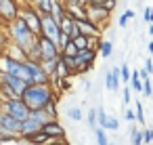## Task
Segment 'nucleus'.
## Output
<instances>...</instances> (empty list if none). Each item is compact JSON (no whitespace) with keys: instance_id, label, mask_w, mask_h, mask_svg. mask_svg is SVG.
Wrapping results in <instances>:
<instances>
[{"instance_id":"nucleus-2","label":"nucleus","mask_w":153,"mask_h":145,"mask_svg":"<svg viewBox=\"0 0 153 145\" xmlns=\"http://www.w3.org/2000/svg\"><path fill=\"white\" fill-rule=\"evenodd\" d=\"M7 32H9L11 42L17 44L21 51H25V55L30 53V49H32V46L36 44V40H38V34L32 32V30L27 28V23H25L21 17H15L13 21H9V23H7Z\"/></svg>"},{"instance_id":"nucleus-32","label":"nucleus","mask_w":153,"mask_h":145,"mask_svg":"<svg viewBox=\"0 0 153 145\" xmlns=\"http://www.w3.org/2000/svg\"><path fill=\"white\" fill-rule=\"evenodd\" d=\"M124 118H126V122H136V111L134 109H124Z\"/></svg>"},{"instance_id":"nucleus-6","label":"nucleus","mask_w":153,"mask_h":145,"mask_svg":"<svg viewBox=\"0 0 153 145\" xmlns=\"http://www.w3.org/2000/svg\"><path fill=\"white\" fill-rule=\"evenodd\" d=\"M40 36H46V38H51L53 42L59 44V38H61V25H59L51 15H40Z\"/></svg>"},{"instance_id":"nucleus-20","label":"nucleus","mask_w":153,"mask_h":145,"mask_svg":"<svg viewBox=\"0 0 153 145\" xmlns=\"http://www.w3.org/2000/svg\"><path fill=\"white\" fill-rule=\"evenodd\" d=\"M92 130H94V137H97V143H99V145H107V143H109L107 130H105L103 126H94Z\"/></svg>"},{"instance_id":"nucleus-12","label":"nucleus","mask_w":153,"mask_h":145,"mask_svg":"<svg viewBox=\"0 0 153 145\" xmlns=\"http://www.w3.org/2000/svg\"><path fill=\"white\" fill-rule=\"evenodd\" d=\"M120 82H122V78H120V67L107 70V74H105V86H107L111 93H117V90H120Z\"/></svg>"},{"instance_id":"nucleus-9","label":"nucleus","mask_w":153,"mask_h":145,"mask_svg":"<svg viewBox=\"0 0 153 145\" xmlns=\"http://www.w3.org/2000/svg\"><path fill=\"white\" fill-rule=\"evenodd\" d=\"M0 132H9V135H19L21 137V120L13 118L4 109H0Z\"/></svg>"},{"instance_id":"nucleus-7","label":"nucleus","mask_w":153,"mask_h":145,"mask_svg":"<svg viewBox=\"0 0 153 145\" xmlns=\"http://www.w3.org/2000/svg\"><path fill=\"white\" fill-rule=\"evenodd\" d=\"M21 0H0V21L4 25L9 21H13L15 17H19V11H21Z\"/></svg>"},{"instance_id":"nucleus-33","label":"nucleus","mask_w":153,"mask_h":145,"mask_svg":"<svg viewBox=\"0 0 153 145\" xmlns=\"http://www.w3.org/2000/svg\"><path fill=\"white\" fill-rule=\"evenodd\" d=\"M105 118H107L105 109H103V107H97V124H99V126L103 124V120H105Z\"/></svg>"},{"instance_id":"nucleus-5","label":"nucleus","mask_w":153,"mask_h":145,"mask_svg":"<svg viewBox=\"0 0 153 145\" xmlns=\"http://www.w3.org/2000/svg\"><path fill=\"white\" fill-rule=\"evenodd\" d=\"M0 109H4L7 114H11L13 118H17L21 122L30 116V107L23 103L21 97H9V99H4L2 103H0Z\"/></svg>"},{"instance_id":"nucleus-30","label":"nucleus","mask_w":153,"mask_h":145,"mask_svg":"<svg viewBox=\"0 0 153 145\" xmlns=\"http://www.w3.org/2000/svg\"><path fill=\"white\" fill-rule=\"evenodd\" d=\"M128 103H132V88L128 84H124V105H128Z\"/></svg>"},{"instance_id":"nucleus-28","label":"nucleus","mask_w":153,"mask_h":145,"mask_svg":"<svg viewBox=\"0 0 153 145\" xmlns=\"http://www.w3.org/2000/svg\"><path fill=\"white\" fill-rule=\"evenodd\" d=\"M86 122H88V126H90V128L99 126V124H97V107H90V111H88V118H86Z\"/></svg>"},{"instance_id":"nucleus-13","label":"nucleus","mask_w":153,"mask_h":145,"mask_svg":"<svg viewBox=\"0 0 153 145\" xmlns=\"http://www.w3.org/2000/svg\"><path fill=\"white\" fill-rule=\"evenodd\" d=\"M42 130H44L51 139H63V137H65V128L59 124V120H48V122L42 126Z\"/></svg>"},{"instance_id":"nucleus-16","label":"nucleus","mask_w":153,"mask_h":145,"mask_svg":"<svg viewBox=\"0 0 153 145\" xmlns=\"http://www.w3.org/2000/svg\"><path fill=\"white\" fill-rule=\"evenodd\" d=\"M53 76H59V78H69V76H71V72H69V67H67V63L63 61L61 55H59V59H57V70H55Z\"/></svg>"},{"instance_id":"nucleus-26","label":"nucleus","mask_w":153,"mask_h":145,"mask_svg":"<svg viewBox=\"0 0 153 145\" xmlns=\"http://www.w3.org/2000/svg\"><path fill=\"white\" fill-rule=\"evenodd\" d=\"M134 105H136V109H134V111H136V122H140V126H143V124L147 122V120H145V109H143V103H140V101H136Z\"/></svg>"},{"instance_id":"nucleus-38","label":"nucleus","mask_w":153,"mask_h":145,"mask_svg":"<svg viewBox=\"0 0 153 145\" xmlns=\"http://www.w3.org/2000/svg\"><path fill=\"white\" fill-rule=\"evenodd\" d=\"M145 70L149 72V76L153 74V61H151V59H147V61H145Z\"/></svg>"},{"instance_id":"nucleus-36","label":"nucleus","mask_w":153,"mask_h":145,"mask_svg":"<svg viewBox=\"0 0 153 145\" xmlns=\"http://www.w3.org/2000/svg\"><path fill=\"white\" fill-rule=\"evenodd\" d=\"M65 7H76V4H86V0H61Z\"/></svg>"},{"instance_id":"nucleus-24","label":"nucleus","mask_w":153,"mask_h":145,"mask_svg":"<svg viewBox=\"0 0 153 145\" xmlns=\"http://www.w3.org/2000/svg\"><path fill=\"white\" fill-rule=\"evenodd\" d=\"M19 135H9V132H0V143H19Z\"/></svg>"},{"instance_id":"nucleus-40","label":"nucleus","mask_w":153,"mask_h":145,"mask_svg":"<svg viewBox=\"0 0 153 145\" xmlns=\"http://www.w3.org/2000/svg\"><path fill=\"white\" fill-rule=\"evenodd\" d=\"M149 36H153V23H149Z\"/></svg>"},{"instance_id":"nucleus-27","label":"nucleus","mask_w":153,"mask_h":145,"mask_svg":"<svg viewBox=\"0 0 153 145\" xmlns=\"http://www.w3.org/2000/svg\"><path fill=\"white\" fill-rule=\"evenodd\" d=\"M74 42H76V46L78 49H86L88 46V36H84V34H78L76 38H71Z\"/></svg>"},{"instance_id":"nucleus-21","label":"nucleus","mask_w":153,"mask_h":145,"mask_svg":"<svg viewBox=\"0 0 153 145\" xmlns=\"http://www.w3.org/2000/svg\"><path fill=\"white\" fill-rule=\"evenodd\" d=\"M59 59V57H57ZM57 59H46V61H40L42 63V67H44V72L48 74V76H53L55 74V70H57Z\"/></svg>"},{"instance_id":"nucleus-29","label":"nucleus","mask_w":153,"mask_h":145,"mask_svg":"<svg viewBox=\"0 0 153 145\" xmlns=\"http://www.w3.org/2000/svg\"><path fill=\"white\" fill-rule=\"evenodd\" d=\"M143 95H145V97H153V84H151L149 78L143 80Z\"/></svg>"},{"instance_id":"nucleus-23","label":"nucleus","mask_w":153,"mask_h":145,"mask_svg":"<svg viewBox=\"0 0 153 145\" xmlns=\"http://www.w3.org/2000/svg\"><path fill=\"white\" fill-rule=\"evenodd\" d=\"M67 118H69L71 122H80V120H82V109H80V107H69V109H67Z\"/></svg>"},{"instance_id":"nucleus-19","label":"nucleus","mask_w":153,"mask_h":145,"mask_svg":"<svg viewBox=\"0 0 153 145\" xmlns=\"http://www.w3.org/2000/svg\"><path fill=\"white\" fill-rule=\"evenodd\" d=\"M101 126H103L105 130H111V132H113V130H120V120H117V118H113V116H107V118L103 120V124H101Z\"/></svg>"},{"instance_id":"nucleus-11","label":"nucleus","mask_w":153,"mask_h":145,"mask_svg":"<svg viewBox=\"0 0 153 145\" xmlns=\"http://www.w3.org/2000/svg\"><path fill=\"white\" fill-rule=\"evenodd\" d=\"M76 23H78V30H80V34H84V36H101V28L97 25V23H92L90 19H76Z\"/></svg>"},{"instance_id":"nucleus-35","label":"nucleus","mask_w":153,"mask_h":145,"mask_svg":"<svg viewBox=\"0 0 153 145\" xmlns=\"http://www.w3.org/2000/svg\"><path fill=\"white\" fill-rule=\"evenodd\" d=\"M145 21L147 23H153V7H147L145 9Z\"/></svg>"},{"instance_id":"nucleus-14","label":"nucleus","mask_w":153,"mask_h":145,"mask_svg":"<svg viewBox=\"0 0 153 145\" xmlns=\"http://www.w3.org/2000/svg\"><path fill=\"white\" fill-rule=\"evenodd\" d=\"M65 15H67V11H65V4L61 2V0H55V4H53V11H51V17H53L57 23H61Z\"/></svg>"},{"instance_id":"nucleus-25","label":"nucleus","mask_w":153,"mask_h":145,"mask_svg":"<svg viewBox=\"0 0 153 145\" xmlns=\"http://www.w3.org/2000/svg\"><path fill=\"white\" fill-rule=\"evenodd\" d=\"M130 72H132V70L128 67V63H124V65L120 67V78H122V82H124V84H128V82H130Z\"/></svg>"},{"instance_id":"nucleus-3","label":"nucleus","mask_w":153,"mask_h":145,"mask_svg":"<svg viewBox=\"0 0 153 145\" xmlns=\"http://www.w3.org/2000/svg\"><path fill=\"white\" fill-rule=\"evenodd\" d=\"M27 84L30 82H25L23 78H17L13 74L0 72V93L4 95V99H9V97H21Z\"/></svg>"},{"instance_id":"nucleus-34","label":"nucleus","mask_w":153,"mask_h":145,"mask_svg":"<svg viewBox=\"0 0 153 145\" xmlns=\"http://www.w3.org/2000/svg\"><path fill=\"white\" fill-rule=\"evenodd\" d=\"M143 135H145V143H153V128H143Z\"/></svg>"},{"instance_id":"nucleus-1","label":"nucleus","mask_w":153,"mask_h":145,"mask_svg":"<svg viewBox=\"0 0 153 145\" xmlns=\"http://www.w3.org/2000/svg\"><path fill=\"white\" fill-rule=\"evenodd\" d=\"M21 99L30 109H42L48 101L57 99V95H55V88L51 86V82H32L25 86Z\"/></svg>"},{"instance_id":"nucleus-10","label":"nucleus","mask_w":153,"mask_h":145,"mask_svg":"<svg viewBox=\"0 0 153 145\" xmlns=\"http://www.w3.org/2000/svg\"><path fill=\"white\" fill-rule=\"evenodd\" d=\"M25 63H27V70H30V78H32V82H51V76L44 72V67H42L40 61L25 59ZM32 82H30V84H32Z\"/></svg>"},{"instance_id":"nucleus-4","label":"nucleus","mask_w":153,"mask_h":145,"mask_svg":"<svg viewBox=\"0 0 153 145\" xmlns=\"http://www.w3.org/2000/svg\"><path fill=\"white\" fill-rule=\"evenodd\" d=\"M84 11H86V19H90L92 23H97L101 30L109 23L111 11H109V9H105V7H101L99 2H94V0H86Z\"/></svg>"},{"instance_id":"nucleus-8","label":"nucleus","mask_w":153,"mask_h":145,"mask_svg":"<svg viewBox=\"0 0 153 145\" xmlns=\"http://www.w3.org/2000/svg\"><path fill=\"white\" fill-rule=\"evenodd\" d=\"M38 49H40V61H46V59H57L61 55V49L57 42H53L51 38L46 36H40L38 34Z\"/></svg>"},{"instance_id":"nucleus-39","label":"nucleus","mask_w":153,"mask_h":145,"mask_svg":"<svg viewBox=\"0 0 153 145\" xmlns=\"http://www.w3.org/2000/svg\"><path fill=\"white\" fill-rule=\"evenodd\" d=\"M147 51H149V55H153V40L149 42V46H147Z\"/></svg>"},{"instance_id":"nucleus-15","label":"nucleus","mask_w":153,"mask_h":145,"mask_svg":"<svg viewBox=\"0 0 153 145\" xmlns=\"http://www.w3.org/2000/svg\"><path fill=\"white\" fill-rule=\"evenodd\" d=\"M34 9L40 13V15H51L53 11V4H55V0H34Z\"/></svg>"},{"instance_id":"nucleus-17","label":"nucleus","mask_w":153,"mask_h":145,"mask_svg":"<svg viewBox=\"0 0 153 145\" xmlns=\"http://www.w3.org/2000/svg\"><path fill=\"white\" fill-rule=\"evenodd\" d=\"M99 55L105 57V59H109V57L113 55V40H101V44H99Z\"/></svg>"},{"instance_id":"nucleus-22","label":"nucleus","mask_w":153,"mask_h":145,"mask_svg":"<svg viewBox=\"0 0 153 145\" xmlns=\"http://www.w3.org/2000/svg\"><path fill=\"white\" fill-rule=\"evenodd\" d=\"M78 51H80V49L76 46V42H74V40H69V42L61 49V55H78Z\"/></svg>"},{"instance_id":"nucleus-18","label":"nucleus","mask_w":153,"mask_h":145,"mask_svg":"<svg viewBox=\"0 0 153 145\" xmlns=\"http://www.w3.org/2000/svg\"><path fill=\"white\" fill-rule=\"evenodd\" d=\"M67 15L74 17V19H84L86 17V11H84V4H76V7H65Z\"/></svg>"},{"instance_id":"nucleus-31","label":"nucleus","mask_w":153,"mask_h":145,"mask_svg":"<svg viewBox=\"0 0 153 145\" xmlns=\"http://www.w3.org/2000/svg\"><path fill=\"white\" fill-rule=\"evenodd\" d=\"M132 143H134V145H143V143H145V135H143V130H136V132L132 135Z\"/></svg>"},{"instance_id":"nucleus-41","label":"nucleus","mask_w":153,"mask_h":145,"mask_svg":"<svg viewBox=\"0 0 153 145\" xmlns=\"http://www.w3.org/2000/svg\"><path fill=\"white\" fill-rule=\"evenodd\" d=\"M21 2H34V0H21Z\"/></svg>"},{"instance_id":"nucleus-37","label":"nucleus","mask_w":153,"mask_h":145,"mask_svg":"<svg viewBox=\"0 0 153 145\" xmlns=\"http://www.w3.org/2000/svg\"><path fill=\"white\" fill-rule=\"evenodd\" d=\"M128 21H130V17H126V15L122 13V15H120V19H117V25H120V28H126V25H128Z\"/></svg>"}]
</instances>
